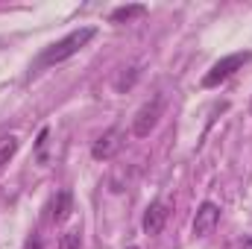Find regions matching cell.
<instances>
[{
  "label": "cell",
  "mask_w": 252,
  "mask_h": 249,
  "mask_svg": "<svg viewBox=\"0 0 252 249\" xmlns=\"http://www.w3.org/2000/svg\"><path fill=\"white\" fill-rule=\"evenodd\" d=\"M97 35V30L94 27H82V30H73L70 35H64V38H59L56 44H50L41 56H38V67H47V64H59L64 62V59H70V56H76L91 38Z\"/></svg>",
  "instance_id": "1"
},
{
  "label": "cell",
  "mask_w": 252,
  "mask_h": 249,
  "mask_svg": "<svg viewBox=\"0 0 252 249\" xmlns=\"http://www.w3.org/2000/svg\"><path fill=\"white\" fill-rule=\"evenodd\" d=\"M252 59V53H232V56H226V59H220V62L214 64L205 76H202V85L205 88H217L220 82H226L238 67H244V64Z\"/></svg>",
  "instance_id": "2"
},
{
  "label": "cell",
  "mask_w": 252,
  "mask_h": 249,
  "mask_svg": "<svg viewBox=\"0 0 252 249\" xmlns=\"http://www.w3.org/2000/svg\"><path fill=\"white\" fill-rule=\"evenodd\" d=\"M161 97H153V100H147L138 112H135V118H132V132L138 135V138H147L156 124H158V118H161Z\"/></svg>",
  "instance_id": "3"
},
{
  "label": "cell",
  "mask_w": 252,
  "mask_h": 249,
  "mask_svg": "<svg viewBox=\"0 0 252 249\" xmlns=\"http://www.w3.org/2000/svg\"><path fill=\"white\" fill-rule=\"evenodd\" d=\"M220 223V205L214 202H202L196 208V217H193V235L196 238H208Z\"/></svg>",
  "instance_id": "4"
},
{
  "label": "cell",
  "mask_w": 252,
  "mask_h": 249,
  "mask_svg": "<svg viewBox=\"0 0 252 249\" xmlns=\"http://www.w3.org/2000/svg\"><path fill=\"white\" fill-rule=\"evenodd\" d=\"M118 150H121V132H118V129H109V132H103V135L94 141L91 156H94L97 161H109V158L118 156Z\"/></svg>",
  "instance_id": "5"
},
{
  "label": "cell",
  "mask_w": 252,
  "mask_h": 249,
  "mask_svg": "<svg viewBox=\"0 0 252 249\" xmlns=\"http://www.w3.org/2000/svg\"><path fill=\"white\" fill-rule=\"evenodd\" d=\"M167 214H170V208L164 202H153L147 208V214H144V232L147 235H158L164 229V223H167Z\"/></svg>",
  "instance_id": "6"
},
{
  "label": "cell",
  "mask_w": 252,
  "mask_h": 249,
  "mask_svg": "<svg viewBox=\"0 0 252 249\" xmlns=\"http://www.w3.org/2000/svg\"><path fill=\"white\" fill-rule=\"evenodd\" d=\"M70 208H73V196H70V190H59L56 199L50 202V220H53V223H64V220L70 217Z\"/></svg>",
  "instance_id": "7"
},
{
  "label": "cell",
  "mask_w": 252,
  "mask_h": 249,
  "mask_svg": "<svg viewBox=\"0 0 252 249\" xmlns=\"http://www.w3.org/2000/svg\"><path fill=\"white\" fill-rule=\"evenodd\" d=\"M147 9L141 6V3H132V6H118L115 12H112V21L115 24H124V21H132V18H141Z\"/></svg>",
  "instance_id": "8"
},
{
  "label": "cell",
  "mask_w": 252,
  "mask_h": 249,
  "mask_svg": "<svg viewBox=\"0 0 252 249\" xmlns=\"http://www.w3.org/2000/svg\"><path fill=\"white\" fill-rule=\"evenodd\" d=\"M18 153V138L15 135H3L0 138V167L3 164H9V158Z\"/></svg>",
  "instance_id": "9"
},
{
  "label": "cell",
  "mask_w": 252,
  "mask_h": 249,
  "mask_svg": "<svg viewBox=\"0 0 252 249\" xmlns=\"http://www.w3.org/2000/svg\"><path fill=\"white\" fill-rule=\"evenodd\" d=\"M82 247V235L76 232V229H70V232H64L62 241H59V249H79Z\"/></svg>",
  "instance_id": "10"
},
{
  "label": "cell",
  "mask_w": 252,
  "mask_h": 249,
  "mask_svg": "<svg viewBox=\"0 0 252 249\" xmlns=\"http://www.w3.org/2000/svg\"><path fill=\"white\" fill-rule=\"evenodd\" d=\"M27 249H41V244H38V241H30V244H27Z\"/></svg>",
  "instance_id": "11"
},
{
  "label": "cell",
  "mask_w": 252,
  "mask_h": 249,
  "mask_svg": "<svg viewBox=\"0 0 252 249\" xmlns=\"http://www.w3.org/2000/svg\"><path fill=\"white\" fill-rule=\"evenodd\" d=\"M241 249H252V238H247V241H244V247Z\"/></svg>",
  "instance_id": "12"
},
{
  "label": "cell",
  "mask_w": 252,
  "mask_h": 249,
  "mask_svg": "<svg viewBox=\"0 0 252 249\" xmlns=\"http://www.w3.org/2000/svg\"><path fill=\"white\" fill-rule=\"evenodd\" d=\"M126 249H138V247H126Z\"/></svg>",
  "instance_id": "13"
}]
</instances>
